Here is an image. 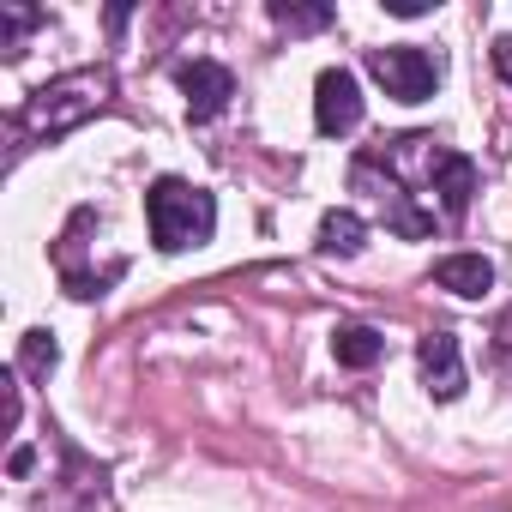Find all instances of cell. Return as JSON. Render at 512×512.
<instances>
[{
	"mask_svg": "<svg viewBox=\"0 0 512 512\" xmlns=\"http://www.w3.org/2000/svg\"><path fill=\"white\" fill-rule=\"evenodd\" d=\"M145 223H151V241L163 253H187V247H205L211 229H217V199L181 175H163L151 181L145 193Z\"/></svg>",
	"mask_w": 512,
	"mask_h": 512,
	"instance_id": "1",
	"label": "cell"
},
{
	"mask_svg": "<svg viewBox=\"0 0 512 512\" xmlns=\"http://www.w3.org/2000/svg\"><path fill=\"white\" fill-rule=\"evenodd\" d=\"M332 356H338L344 368H374V362L386 356V338H380L374 326H338V332H332Z\"/></svg>",
	"mask_w": 512,
	"mask_h": 512,
	"instance_id": "9",
	"label": "cell"
},
{
	"mask_svg": "<svg viewBox=\"0 0 512 512\" xmlns=\"http://www.w3.org/2000/svg\"><path fill=\"white\" fill-rule=\"evenodd\" d=\"M55 362H61V350H55V338H49V332H25V344H19V368L43 380V374H49Z\"/></svg>",
	"mask_w": 512,
	"mask_h": 512,
	"instance_id": "11",
	"label": "cell"
},
{
	"mask_svg": "<svg viewBox=\"0 0 512 512\" xmlns=\"http://www.w3.org/2000/svg\"><path fill=\"white\" fill-rule=\"evenodd\" d=\"M31 464H37V452H31V446H19V452H13V476H25Z\"/></svg>",
	"mask_w": 512,
	"mask_h": 512,
	"instance_id": "15",
	"label": "cell"
},
{
	"mask_svg": "<svg viewBox=\"0 0 512 512\" xmlns=\"http://www.w3.org/2000/svg\"><path fill=\"white\" fill-rule=\"evenodd\" d=\"M272 19H278L284 31H326V25H332V7H290V0H278Z\"/></svg>",
	"mask_w": 512,
	"mask_h": 512,
	"instance_id": "12",
	"label": "cell"
},
{
	"mask_svg": "<svg viewBox=\"0 0 512 512\" xmlns=\"http://www.w3.org/2000/svg\"><path fill=\"white\" fill-rule=\"evenodd\" d=\"M386 13H392V19H422L428 0H386Z\"/></svg>",
	"mask_w": 512,
	"mask_h": 512,
	"instance_id": "13",
	"label": "cell"
},
{
	"mask_svg": "<svg viewBox=\"0 0 512 512\" xmlns=\"http://www.w3.org/2000/svg\"><path fill=\"white\" fill-rule=\"evenodd\" d=\"M181 97H187V115H193V121H211V115L229 109L235 79H229V67H217V61H187V67H181Z\"/></svg>",
	"mask_w": 512,
	"mask_h": 512,
	"instance_id": "6",
	"label": "cell"
},
{
	"mask_svg": "<svg viewBox=\"0 0 512 512\" xmlns=\"http://www.w3.org/2000/svg\"><path fill=\"white\" fill-rule=\"evenodd\" d=\"M494 67H500V79L512 85V37H500V43H494Z\"/></svg>",
	"mask_w": 512,
	"mask_h": 512,
	"instance_id": "14",
	"label": "cell"
},
{
	"mask_svg": "<svg viewBox=\"0 0 512 512\" xmlns=\"http://www.w3.org/2000/svg\"><path fill=\"white\" fill-rule=\"evenodd\" d=\"M416 362H422V386H428L440 404H452V398L464 392V356H458V338H452V332H428V338L416 344Z\"/></svg>",
	"mask_w": 512,
	"mask_h": 512,
	"instance_id": "5",
	"label": "cell"
},
{
	"mask_svg": "<svg viewBox=\"0 0 512 512\" xmlns=\"http://www.w3.org/2000/svg\"><path fill=\"white\" fill-rule=\"evenodd\" d=\"M103 97H109V73H97V67H85V73H67V79H55V85H43L31 103H25V127L31 133H67V127H79L85 115H97L103 109Z\"/></svg>",
	"mask_w": 512,
	"mask_h": 512,
	"instance_id": "2",
	"label": "cell"
},
{
	"mask_svg": "<svg viewBox=\"0 0 512 512\" xmlns=\"http://www.w3.org/2000/svg\"><path fill=\"white\" fill-rule=\"evenodd\" d=\"M368 73L386 85V97L398 103H428L440 85V61L416 43H392V49H368Z\"/></svg>",
	"mask_w": 512,
	"mask_h": 512,
	"instance_id": "3",
	"label": "cell"
},
{
	"mask_svg": "<svg viewBox=\"0 0 512 512\" xmlns=\"http://www.w3.org/2000/svg\"><path fill=\"white\" fill-rule=\"evenodd\" d=\"M428 187H434L440 205L458 217V211L470 205V193H476V163L458 157V151H428Z\"/></svg>",
	"mask_w": 512,
	"mask_h": 512,
	"instance_id": "7",
	"label": "cell"
},
{
	"mask_svg": "<svg viewBox=\"0 0 512 512\" xmlns=\"http://www.w3.org/2000/svg\"><path fill=\"white\" fill-rule=\"evenodd\" d=\"M356 121H362V85H356V73L326 67V73L314 79V127H320L326 139H344Z\"/></svg>",
	"mask_w": 512,
	"mask_h": 512,
	"instance_id": "4",
	"label": "cell"
},
{
	"mask_svg": "<svg viewBox=\"0 0 512 512\" xmlns=\"http://www.w3.org/2000/svg\"><path fill=\"white\" fill-rule=\"evenodd\" d=\"M368 241V223L356 211H326L320 217V253H338V260H350V253H362Z\"/></svg>",
	"mask_w": 512,
	"mask_h": 512,
	"instance_id": "10",
	"label": "cell"
},
{
	"mask_svg": "<svg viewBox=\"0 0 512 512\" xmlns=\"http://www.w3.org/2000/svg\"><path fill=\"white\" fill-rule=\"evenodd\" d=\"M434 284L464 296V302H476V296L494 290V266L482 260V253H446V260H434Z\"/></svg>",
	"mask_w": 512,
	"mask_h": 512,
	"instance_id": "8",
	"label": "cell"
}]
</instances>
